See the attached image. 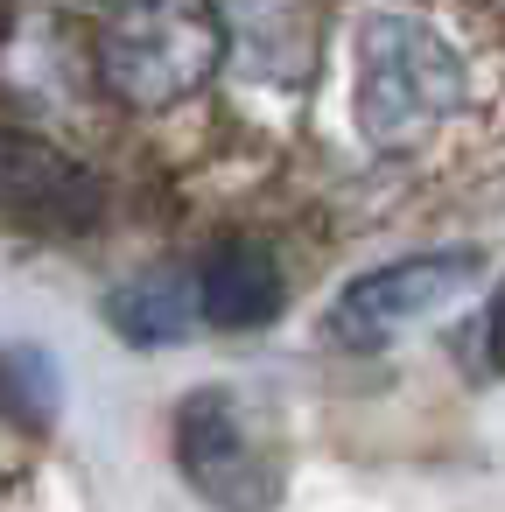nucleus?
I'll use <instances>...</instances> for the list:
<instances>
[{"label":"nucleus","instance_id":"1","mask_svg":"<svg viewBox=\"0 0 505 512\" xmlns=\"http://www.w3.org/2000/svg\"><path fill=\"white\" fill-rule=\"evenodd\" d=\"M470 99L463 57L456 43L407 8L365 15L358 29V134L379 155H407L421 148L435 127H449Z\"/></svg>","mask_w":505,"mask_h":512},{"label":"nucleus","instance_id":"2","mask_svg":"<svg viewBox=\"0 0 505 512\" xmlns=\"http://www.w3.org/2000/svg\"><path fill=\"white\" fill-rule=\"evenodd\" d=\"M99 85L120 106L162 113L176 99H190L218 57H225V15L218 8H183V0H162V8H113L99 15Z\"/></svg>","mask_w":505,"mask_h":512},{"label":"nucleus","instance_id":"3","mask_svg":"<svg viewBox=\"0 0 505 512\" xmlns=\"http://www.w3.org/2000/svg\"><path fill=\"white\" fill-rule=\"evenodd\" d=\"M176 463L211 512H274L281 498L274 428L239 386H197L176 407Z\"/></svg>","mask_w":505,"mask_h":512},{"label":"nucleus","instance_id":"4","mask_svg":"<svg viewBox=\"0 0 505 512\" xmlns=\"http://www.w3.org/2000/svg\"><path fill=\"white\" fill-rule=\"evenodd\" d=\"M470 274H477V253H470V246H435V253L386 260V267L358 274V281L337 295L330 337H337V344H358V351L393 344L400 330H414V323H428L435 309H449V302L470 288Z\"/></svg>","mask_w":505,"mask_h":512},{"label":"nucleus","instance_id":"5","mask_svg":"<svg viewBox=\"0 0 505 512\" xmlns=\"http://www.w3.org/2000/svg\"><path fill=\"white\" fill-rule=\"evenodd\" d=\"M0 218H22L36 232H92L106 218V183L92 162L36 134H0Z\"/></svg>","mask_w":505,"mask_h":512},{"label":"nucleus","instance_id":"6","mask_svg":"<svg viewBox=\"0 0 505 512\" xmlns=\"http://www.w3.org/2000/svg\"><path fill=\"white\" fill-rule=\"evenodd\" d=\"M197 316L218 330H260L281 316V267L253 239H225L197 267Z\"/></svg>","mask_w":505,"mask_h":512},{"label":"nucleus","instance_id":"7","mask_svg":"<svg viewBox=\"0 0 505 512\" xmlns=\"http://www.w3.org/2000/svg\"><path fill=\"white\" fill-rule=\"evenodd\" d=\"M106 323H113L127 344H141V351L183 344V337L204 323V316H197V274H183V267H148V274H134L127 288L106 295Z\"/></svg>","mask_w":505,"mask_h":512},{"label":"nucleus","instance_id":"8","mask_svg":"<svg viewBox=\"0 0 505 512\" xmlns=\"http://www.w3.org/2000/svg\"><path fill=\"white\" fill-rule=\"evenodd\" d=\"M0 407L22 414V421H50V407H57V372H50L43 351H29V344L0 351Z\"/></svg>","mask_w":505,"mask_h":512},{"label":"nucleus","instance_id":"9","mask_svg":"<svg viewBox=\"0 0 505 512\" xmlns=\"http://www.w3.org/2000/svg\"><path fill=\"white\" fill-rule=\"evenodd\" d=\"M491 358L505 365V288H498V302H491Z\"/></svg>","mask_w":505,"mask_h":512}]
</instances>
